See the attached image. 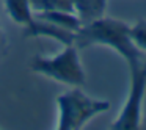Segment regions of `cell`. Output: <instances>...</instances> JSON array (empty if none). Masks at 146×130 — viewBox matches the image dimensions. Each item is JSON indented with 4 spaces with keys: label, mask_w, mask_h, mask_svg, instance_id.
<instances>
[{
    "label": "cell",
    "mask_w": 146,
    "mask_h": 130,
    "mask_svg": "<svg viewBox=\"0 0 146 130\" xmlns=\"http://www.w3.org/2000/svg\"><path fill=\"white\" fill-rule=\"evenodd\" d=\"M24 35L27 38H49L63 46L74 44V39H76V33L74 32L61 28V27L55 25V24L38 19V17H35V20L24 28Z\"/></svg>",
    "instance_id": "cell-5"
},
{
    "label": "cell",
    "mask_w": 146,
    "mask_h": 130,
    "mask_svg": "<svg viewBox=\"0 0 146 130\" xmlns=\"http://www.w3.org/2000/svg\"><path fill=\"white\" fill-rule=\"evenodd\" d=\"M130 38L140 52H146V20L138 19L130 25Z\"/></svg>",
    "instance_id": "cell-10"
},
{
    "label": "cell",
    "mask_w": 146,
    "mask_h": 130,
    "mask_svg": "<svg viewBox=\"0 0 146 130\" xmlns=\"http://www.w3.org/2000/svg\"><path fill=\"white\" fill-rule=\"evenodd\" d=\"M33 8V13H41V11H74L72 0H30Z\"/></svg>",
    "instance_id": "cell-9"
},
{
    "label": "cell",
    "mask_w": 146,
    "mask_h": 130,
    "mask_svg": "<svg viewBox=\"0 0 146 130\" xmlns=\"http://www.w3.org/2000/svg\"><path fill=\"white\" fill-rule=\"evenodd\" d=\"M146 94V61L129 67V92L111 130H138L143 121V104Z\"/></svg>",
    "instance_id": "cell-4"
},
{
    "label": "cell",
    "mask_w": 146,
    "mask_h": 130,
    "mask_svg": "<svg viewBox=\"0 0 146 130\" xmlns=\"http://www.w3.org/2000/svg\"><path fill=\"white\" fill-rule=\"evenodd\" d=\"M3 3L8 17L17 25L25 28L35 20V13L30 0H3Z\"/></svg>",
    "instance_id": "cell-6"
},
{
    "label": "cell",
    "mask_w": 146,
    "mask_h": 130,
    "mask_svg": "<svg viewBox=\"0 0 146 130\" xmlns=\"http://www.w3.org/2000/svg\"><path fill=\"white\" fill-rule=\"evenodd\" d=\"M30 69L39 75H44L68 86H83L86 82L85 69L79 55V47L74 44L63 46L58 53L50 57L49 55L35 57L32 60Z\"/></svg>",
    "instance_id": "cell-3"
},
{
    "label": "cell",
    "mask_w": 146,
    "mask_h": 130,
    "mask_svg": "<svg viewBox=\"0 0 146 130\" xmlns=\"http://www.w3.org/2000/svg\"><path fill=\"white\" fill-rule=\"evenodd\" d=\"M35 17L47 20V22L55 24V25L74 33L82 27L80 17L76 13H71V11H41V13H35Z\"/></svg>",
    "instance_id": "cell-7"
},
{
    "label": "cell",
    "mask_w": 146,
    "mask_h": 130,
    "mask_svg": "<svg viewBox=\"0 0 146 130\" xmlns=\"http://www.w3.org/2000/svg\"><path fill=\"white\" fill-rule=\"evenodd\" d=\"M5 47H7V38H5V33H3V30H2V27H0V57L3 53Z\"/></svg>",
    "instance_id": "cell-11"
},
{
    "label": "cell",
    "mask_w": 146,
    "mask_h": 130,
    "mask_svg": "<svg viewBox=\"0 0 146 130\" xmlns=\"http://www.w3.org/2000/svg\"><path fill=\"white\" fill-rule=\"evenodd\" d=\"M74 46L79 49L88 46H107L126 61L127 67L141 63V53L130 38V25L113 17L102 16L82 24V27L76 32Z\"/></svg>",
    "instance_id": "cell-1"
},
{
    "label": "cell",
    "mask_w": 146,
    "mask_h": 130,
    "mask_svg": "<svg viewBox=\"0 0 146 130\" xmlns=\"http://www.w3.org/2000/svg\"><path fill=\"white\" fill-rule=\"evenodd\" d=\"M108 0H72L74 11L80 17L82 24L105 16Z\"/></svg>",
    "instance_id": "cell-8"
},
{
    "label": "cell",
    "mask_w": 146,
    "mask_h": 130,
    "mask_svg": "<svg viewBox=\"0 0 146 130\" xmlns=\"http://www.w3.org/2000/svg\"><path fill=\"white\" fill-rule=\"evenodd\" d=\"M108 100L91 97L80 86H72L57 96V129L79 130L94 116L108 111Z\"/></svg>",
    "instance_id": "cell-2"
}]
</instances>
